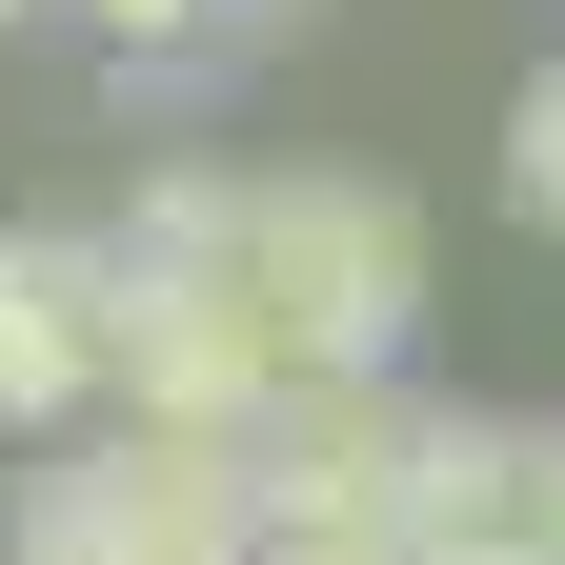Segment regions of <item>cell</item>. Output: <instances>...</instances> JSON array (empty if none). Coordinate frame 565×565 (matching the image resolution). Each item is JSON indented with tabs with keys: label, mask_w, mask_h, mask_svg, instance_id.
<instances>
[{
	"label": "cell",
	"mask_w": 565,
	"mask_h": 565,
	"mask_svg": "<svg viewBox=\"0 0 565 565\" xmlns=\"http://www.w3.org/2000/svg\"><path fill=\"white\" fill-rule=\"evenodd\" d=\"M525 505H545V424H505V404H424V424H404V505H384V545H404V565H525Z\"/></svg>",
	"instance_id": "4"
},
{
	"label": "cell",
	"mask_w": 565,
	"mask_h": 565,
	"mask_svg": "<svg viewBox=\"0 0 565 565\" xmlns=\"http://www.w3.org/2000/svg\"><path fill=\"white\" fill-rule=\"evenodd\" d=\"M525 565H565V424H545V505H525Z\"/></svg>",
	"instance_id": "8"
},
{
	"label": "cell",
	"mask_w": 565,
	"mask_h": 565,
	"mask_svg": "<svg viewBox=\"0 0 565 565\" xmlns=\"http://www.w3.org/2000/svg\"><path fill=\"white\" fill-rule=\"evenodd\" d=\"M0 21H41V0H0Z\"/></svg>",
	"instance_id": "10"
},
{
	"label": "cell",
	"mask_w": 565,
	"mask_h": 565,
	"mask_svg": "<svg viewBox=\"0 0 565 565\" xmlns=\"http://www.w3.org/2000/svg\"><path fill=\"white\" fill-rule=\"evenodd\" d=\"M243 465L162 445V424H61V465H21L0 565H243Z\"/></svg>",
	"instance_id": "2"
},
{
	"label": "cell",
	"mask_w": 565,
	"mask_h": 565,
	"mask_svg": "<svg viewBox=\"0 0 565 565\" xmlns=\"http://www.w3.org/2000/svg\"><path fill=\"white\" fill-rule=\"evenodd\" d=\"M82 404H102V243L0 223V424H21V445H61Z\"/></svg>",
	"instance_id": "5"
},
{
	"label": "cell",
	"mask_w": 565,
	"mask_h": 565,
	"mask_svg": "<svg viewBox=\"0 0 565 565\" xmlns=\"http://www.w3.org/2000/svg\"><path fill=\"white\" fill-rule=\"evenodd\" d=\"M505 202H525V223L565 243V61H545L525 102H505Z\"/></svg>",
	"instance_id": "7"
},
{
	"label": "cell",
	"mask_w": 565,
	"mask_h": 565,
	"mask_svg": "<svg viewBox=\"0 0 565 565\" xmlns=\"http://www.w3.org/2000/svg\"><path fill=\"white\" fill-rule=\"evenodd\" d=\"M82 21H102L121 61H223V41H263L243 0H82Z\"/></svg>",
	"instance_id": "6"
},
{
	"label": "cell",
	"mask_w": 565,
	"mask_h": 565,
	"mask_svg": "<svg viewBox=\"0 0 565 565\" xmlns=\"http://www.w3.org/2000/svg\"><path fill=\"white\" fill-rule=\"evenodd\" d=\"M243 565H404V545H243Z\"/></svg>",
	"instance_id": "9"
},
{
	"label": "cell",
	"mask_w": 565,
	"mask_h": 565,
	"mask_svg": "<svg viewBox=\"0 0 565 565\" xmlns=\"http://www.w3.org/2000/svg\"><path fill=\"white\" fill-rule=\"evenodd\" d=\"M243 21H282V0H243Z\"/></svg>",
	"instance_id": "11"
},
{
	"label": "cell",
	"mask_w": 565,
	"mask_h": 565,
	"mask_svg": "<svg viewBox=\"0 0 565 565\" xmlns=\"http://www.w3.org/2000/svg\"><path fill=\"white\" fill-rule=\"evenodd\" d=\"M202 282L243 303L263 384H404V323H424V202L364 182V162H223Z\"/></svg>",
	"instance_id": "1"
},
{
	"label": "cell",
	"mask_w": 565,
	"mask_h": 565,
	"mask_svg": "<svg viewBox=\"0 0 565 565\" xmlns=\"http://www.w3.org/2000/svg\"><path fill=\"white\" fill-rule=\"evenodd\" d=\"M404 384H282L263 424H243V525L263 545H384V505H404Z\"/></svg>",
	"instance_id": "3"
}]
</instances>
